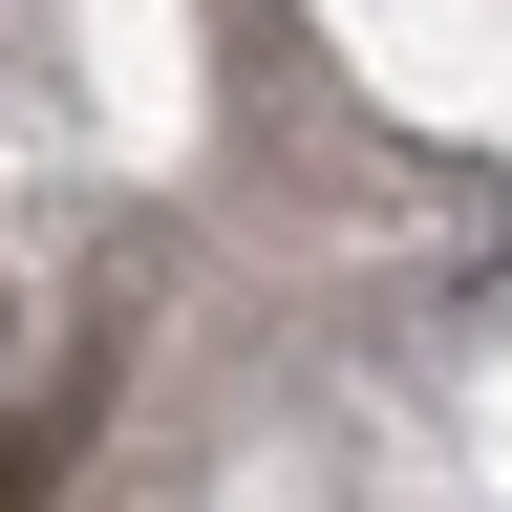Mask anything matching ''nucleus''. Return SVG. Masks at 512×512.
<instances>
[{
  "mask_svg": "<svg viewBox=\"0 0 512 512\" xmlns=\"http://www.w3.org/2000/svg\"><path fill=\"white\" fill-rule=\"evenodd\" d=\"M64 427H86V406H43V427H0V512H43V491H64Z\"/></svg>",
  "mask_w": 512,
  "mask_h": 512,
  "instance_id": "obj_1",
  "label": "nucleus"
}]
</instances>
